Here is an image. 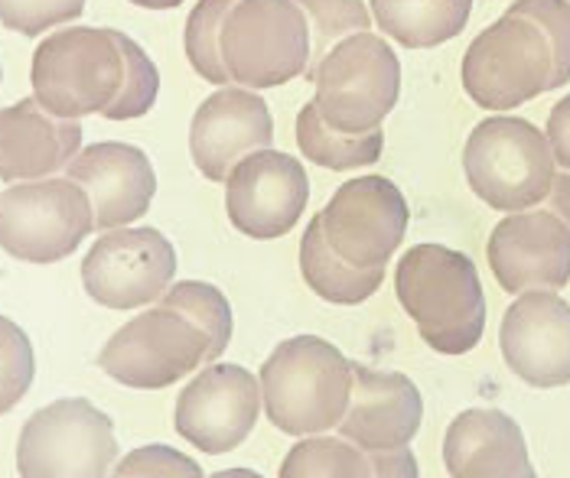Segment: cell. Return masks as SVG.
<instances>
[{
  "mask_svg": "<svg viewBox=\"0 0 570 478\" xmlns=\"http://www.w3.org/2000/svg\"><path fill=\"white\" fill-rule=\"evenodd\" d=\"M262 381L242 365H209L176 397V434L222 456L238 449L262 417Z\"/></svg>",
  "mask_w": 570,
  "mask_h": 478,
  "instance_id": "cell-13",
  "label": "cell"
},
{
  "mask_svg": "<svg viewBox=\"0 0 570 478\" xmlns=\"http://www.w3.org/2000/svg\"><path fill=\"white\" fill-rule=\"evenodd\" d=\"M98 365L125 388L160 391L206 365V339L183 312L160 303L121 326L105 342Z\"/></svg>",
  "mask_w": 570,
  "mask_h": 478,
  "instance_id": "cell-10",
  "label": "cell"
},
{
  "mask_svg": "<svg viewBox=\"0 0 570 478\" xmlns=\"http://www.w3.org/2000/svg\"><path fill=\"white\" fill-rule=\"evenodd\" d=\"M541 206L548 212H554L570 228V173H554L551 192H548V199Z\"/></svg>",
  "mask_w": 570,
  "mask_h": 478,
  "instance_id": "cell-36",
  "label": "cell"
},
{
  "mask_svg": "<svg viewBox=\"0 0 570 478\" xmlns=\"http://www.w3.org/2000/svg\"><path fill=\"white\" fill-rule=\"evenodd\" d=\"M297 147L309 163L343 173V170H362V167L379 163L385 150V133L382 128L368 133L336 131L320 118V111L309 101L297 114Z\"/></svg>",
  "mask_w": 570,
  "mask_h": 478,
  "instance_id": "cell-24",
  "label": "cell"
},
{
  "mask_svg": "<svg viewBox=\"0 0 570 478\" xmlns=\"http://www.w3.org/2000/svg\"><path fill=\"white\" fill-rule=\"evenodd\" d=\"M509 13L528 17L531 23L541 27L548 37L551 56H554V76L551 88H561L570 82V0H515Z\"/></svg>",
  "mask_w": 570,
  "mask_h": 478,
  "instance_id": "cell-31",
  "label": "cell"
},
{
  "mask_svg": "<svg viewBox=\"0 0 570 478\" xmlns=\"http://www.w3.org/2000/svg\"><path fill=\"white\" fill-rule=\"evenodd\" d=\"M115 476L131 478V476H183V478H199L203 469L196 459L176 452L170 446H144L134 449L131 456H125L121 462H115L111 469Z\"/></svg>",
  "mask_w": 570,
  "mask_h": 478,
  "instance_id": "cell-33",
  "label": "cell"
},
{
  "mask_svg": "<svg viewBox=\"0 0 570 478\" xmlns=\"http://www.w3.org/2000/svg\"><path fill=\"white\" fill-rule=\"evenodd\" d=\"M307 79L316 86L313 108L343 133H368L395 111L401 94L397 52L372 30L352 33L333 46Z\"/></svg>",
  "mask_w": 570,
  "mask_h": 478,
  "instance_id": "cell-5",
  "label": "cell"
},
{
  "mask_svg": "<svg viewBox=\"0 0 570 478\" xmlns=\"http://www.w3.org/2000/svg\"><path fill=\"white\" fill-rule=\"evenodd\" d=\"M86 0H0V23L20 37H40L59 23L79 20Z\"/></svg>",
  "mask_w": 570,
  "mask_h": 478,
  "instance_id": "cell-32",
  "label": "cell"
},
{
  "mask_svg": "<svg viewBox=\"0 0 570 478\" xmlns=\"http://www.w3.org/2000/svg\"><path fill=\"white\" fill-rule=\"evenodd\" d=\"M307 199V170L297 157L274 147L245 157L225 179L228 221L255 241L287 235L304 216Z\"/></svg>",
  "mask_w": 570,
  "mask_h": 478,
  "instance_id": "cell-14",
  "label": "cell"
},
{
  "mask_svg": "<svg viewBox=\"0 0 570 478\" xmlns=\"http://www.w3.org/2000/svg\"><path fill=\"white\" fill-rule=\"evenodd\" d=\"M544 137H548V143H551V153H554L558 167L570 170V94L568 98H561V101L551 108Z\"/></svg>",
  "mask_w": 570,
  "mask_h": 478,
  "instance_id": "cell-34",
  "label": "cell"
},
{
  "mask_svg": "<svg viewBox=\"0 0 570 478\" xmlns=\"http://www.w3.org/2000/svg\"><path fill=\"white\" fill-rule=\"evenodd\" d=\"M118 43L125 52V82L118 98L101 111V118L108 121H134V118H144L157 94H160V72L154 66V59L140 49V43H134L128 33L118 30Z\"/></svg>",
  "mask_w": 570,
  "mask_h": 478,
  "instance_id": "cell-29",
  "label": "cell"
},
{
  "mask_svg": "<svg viewBox=\"0 0 570 478\" xmlns=\"http://www.w3.org/2000/svg\"><path fill=\"white\" fill-rule=\"evenodd\" d=\"M66 176L86 189L95 212V231L134 225L137 218L147 216L157 192V173L147 153L118 140L79 150L66 167Z\"/></svg>",
  "mask_w": 570,
  "mask_h": 478,
  "instance_id": "cell-18",
  "label": "cell"
},
{
  "mask_svg": "<svg viewBox=\"0 0 570 478\" xmlns=\"http://www.w3.org/2000/svg\"><path fill=\"white\" fill-rule=\"evenodd\" d=\"M176 273V251L157 228H108L82 261V287L105 309H140L160 300Z\"/></svg>",
  "mask_w": 570,
  "mask_h": 478,
  "instance_id": "cell-11",
  "label": "cell"
},
{
  "mask_svg": "<svg viewBox=\"0 0 570 478\" xmlns=\"http://www.w3.org/2000/svg\"><path fill=\"white\" fill-rule=\"evenodd\" d=\"M115 462V424L86 397H66L37 410L17 442V472L30 478L108 476Z\"/></svg>",
  "mask_w": 570,
  "mask_h": 478,
  "instance_id": "cell-9",
  "label": "cell"
},
{
  "mask_svg": "<svg viewBox=\"0 0 570 478\" xmlns=\"http://www.w3.org/2000/svg\"><path fill=\"white\" fill-rule=\"evenodd\" d=\"M95 231V212L76 179H27L0 192V248L23 263H56Z\"/></svg>",
  "mask_w": 570,
  "mask_h": 478,
  "instance_id": "cell-7",
  "label": "cell"
},
{
  "mask_svg": "<svg viewBox=\"0 0 570 478\" xmlns=\"http://www.w3.org/2000/svg\"><path fill=\"white\" fill-rule=\"evenodd\" d=\"M235 3L238 0H199L183 30L186 59L196 69V76L206 79L209 86H232V76L222 59V27Z\"/></svg>",
  "mask_w": 570,
  "mask_h": 478,
  "instance_id": "cell-27",
  "label": "cell"
},
{
  "mask_svg": "<svg viewBox=\"0 0 570 478\" xmlns=\"http://www.w3.org/2000/svg\"><path fill=\"white\" fill-rule=\"evenodd\" d=\"M443 466L460 478L534 476L525 434L502 410H463L443 436Z\"/></svg>",
  "mask_w": 570,
  "mask_h": 478,
  "instance_id": "cell-21",
  "label": "cell"
},
{
  "mask_svg": "<svg viewBox=\"0 0 570 478\" xmlns=\"http://www.w3.org/2000/svg\"><path fill=\"white\" fill-rule=\"evenodd\" d=\"M463 173L476 199L495 212H525L548 199L558 173L548 137L525 118L480 121L463 147Z\"/></svg>",
  "mask_w": 570,
  "mask_h": 478,
  "instance_id": "cell-3",
  "label": "cell"
},
{
  "mask_svg": "<svg viewBox=\"0 0 570 478\" xmlns=\"http://www.w3.org/2000/svg\"><path fill=\"white\" fill-rule=\"evenodd\" d=\"M222 59L242 88H277L307 76L309 27L294 0H238L222 27Z\"/></svg>",
  "mask_w": 570,
  "mask_h": 478,
  "instance_id": "cell-6",
  "label": "cell"
},
{
  "mask_svg": "<svg viewBox=\"0 0 570 478\" xmlns=\"http://www.w3.org/2000/svg\"><path fill=\"white\" fill-rule=\"evenodd\" d=\"M424 400L411 378L397 371H379L352 361V397L340 436L352 439L365 452H385L411 446L421 430Z\"/></svg>",
  "mask_w": 570,
  "mask_h": 478,
  "instance_id": "cell-19",
  "label": "cell"
},
{
  "mask_svg": "<svg viewBox=\"0 0 570 478\" xmlns=\"http://www.w3.org/2000/svg\"><path fill=\"white\" fill-rule=\"evenodd\" d=\"M264 417L287 436L330 434L352 397V361L320 336H294L262 368Z\"/></svg>",
  "mask_w": 570,
  "mask_h": 478,
  "instance_id": "cell-2",
  "label": "cell"
},
{
  "mask_svg": "<svg viewBox=\"0 0 570 478\" xmlns=\"http://www.w3.org/2000/svg\"><path fill=\"white\" fill-rule=\"evenodd\" d=\"M401 309L440 355H466L485 329V297L476 263L443 245H414L395 270Z\"/></svg>",
  "mask_w": 570,
  "mask_h": 478,
  "instance_id": "cell-1",
  "label": "cell"
},
{
  "mask_svg": "<svg viewBox=\"0 0 570 478\" xmlns=\"http://www.w3.org/2000/svg\"><path fill=\"white\" fill-rule=\"evenodd\" d=\"M407 218L401 189L385 176L343 182L320 212L330 248L355 267H389L407 235Z\"/></svg>",
  "mask_w": 570,
  "mask_h": 478,
  "instance_id": "cell-12",
  "label": "cell"
},
{
  "mask_svg": "<svg viewBox=\"0 0 570 478\" xmlns=\"http://www.w3.org/2000/svg\"><path fill=\"white\" fill-rule=\"evenodd\" d=\"M37 361H33V346L30 336L0 316V417L10 414L33 385Z\"/></svg>",
  "mask_w": 570,
  "mask_h": 478,
  "instance_id": "cell-30",
  "label": "cell"
},
{
  "mask_svg": "<svg viewBox=\"0 0 570 478\" xmlns=\"http://www.w3.org/2000/svg\"><path fill=\"white\" fill-rule=\"evenodd\" d=\"M294 3L304 10L309 27L307 72L340 40H346L352 33H365L375 23L365 0H294Z\"/></svg>",
  "mask_w": 570,
  "mask_h": 478,
  "instance_id": "cell-28",
  "label": "cell"
},
{
  "mask_svg": "<svg viewBox=\"0 0 570 478\" xmlns=\"http://www.w3.org/2000/svg\"><path fill=\"white\" fill-rule=\"evenodd\" d=\"M301 273L309 290L333 306L365 303L385 283V267H355L330 248L320 216L309 221L301 238Z\"/></svg>",
  "mask_w": 570,
  "mask_h": 478,
  "instance_id": "cell-23",
  "label": "cell"
},
{
  "mask_svg": "<svg viewBox=\"0 0 570 478\" xmlns=\"http://www.w3.org/2000/svg\"><path fill=\"white\" fill-rule=\"evenodd\" d=\"M375 27L407 49H434L460 37L473 0H368Z\"/></svg>",
  "mask_w": 570,
  "mask_h": 478,
  "instance_id": "cell-22",
  "label": "cell"
},
{
  "mask_svg": "<svg viewBox=\"0 0 570 478\" xmlns=\"http://www.w3.org/2000/svg\"><path fill=\"white\" fill-rule=\"evenodd\" d=\"M460 76L473 104L485 111H512L551 91L554 56L538 23L505 13L470 43Z\"/></svg>",
  "mask_w": 570,
  "mask_h": 478,
  "instance_id": "cell-8",
  "label": "cell"
},
{
  "mask_svg": "<svg viewBox=\"0 0 570 478\" xmlns=\"http://www.w3.org/2000/svg\"><path fill=\"white\" fill-rule=\"evenodd\" d=\"M82 150L79 121L56 118L37 98L0 108V179L27 182L66 170Z\"/></svg>",
  "mask_w": 570,
  "mask_h": 478,
  "instance_id": "cell-20",
  "label": "cell"
},
{
  "mask_svg": "<svg viewBox=\"0 0 570 478\" xmlns=\"http://www.w3.org/2000/svg\"><path fill=\"white\" fill-rule=\"evenodd\" d=\"M499 348L528 388L551 391L570 385V303L558 290H525L505 309Z\"/></svg>",
  "mask_w": 570,
  "mask_h": 478,
  "instance_id": "cell-16",
  "label": "cell"
},
{
  "mask_svg": "<svg viewBox=\"0 0 570 478\" xmlns=\"http://www.w3.org/2000/svg\"><path fill=\"white\" fill-rule=\"evenodd\" d=\"M284 478H372L375 462L372 452L355 446L346 436L313 434L301 436V442L287 452Z\"/></svg>",
  "mask_w": 570,
  "mask_h": 478,
  "instance_id": "cell-25",
  "label": "cell"
},
{
  "mask_svg": "<svg viewBox=\"0 0 570 478\" xmlns=\"http://www.w3.org/2000/svg\"><path fill=\"white\" fill-rule=\"evenodd\" d=\"M485 258L505 293L561 290L570 280V228L544 206L509 212L492 228Z\"/></svg>",
  "mask_w": 570,
  "mask_h": 478,
  "instance_id": "cell-15",
  "label": "cell"
},
{
  "mask_svg": "<svg viewBox=\"0 0 570 478\" xmlns=\"http://www.w3.org/2000/svg\"><path fill=\"white\" fill-rule=\"evenodd\" d=\"M160 303L183 312L206 339V365L219 361L222 351L232 342V306L219 287L203 280H183L170 283V290L160 297Z\"/></svg>",
  "mask_w": 570,
  "mask_h": 478,
  "instance_id": "cell-26",
  "label": "cell"
},
{
  "mask_svg": "<svg viewBox=\"0 0 570 478\" xmlns=\"http://www.w3.org/2000/svg\"><path fill=\"white\" fill-rule=\"evenodd\" d=\"M33 98L56 118L82 121L101 114L125 82V52L118 30L66 27L33 52Z\"/></svg>",
  "mask_w": 570,
  "mask_h": 478,
  "instance_id": "cell-4",
  "label": "cell"
},
{
  "mask_svg": "<svg viewBox=\"0 0 570 478\" xmlns=\"http://www.w3.org/2000/svg\"><path fill=\"white\" fill-rule=\"evenodd\" d=\"M134 7H144V10H174L183 0H131Z\"/></svg>",
  "mask_w": 570,
  "mask_h": 478,
  "instance_id": "cell-37",
  "label": "cell"
},
{
  "mask_svg": "<svg viewBox=\"0 0 570 478\" xmlns=\"http://www.w3.org/2000/svg\"><path fill=\"white\" fill-rule=\"evenodd\" d=\"M372 462H375V476H382V478L417 476V459H414L411 446L385 449V452H372Z\"/></svg>",
  "mask_w": 570,
  "mask_h": 478,
  "instance_id": "cell-35",
  "label": "cell"
},
{
  "mask_svg": "<svg viewBox=\"0 0 570 478\" xmlns=\"http://www.w3.org/2000/svg\"><path fill=\"white\" fill-rule=\"evenodd\" d=\"M271 143L274 118L255 88L222 86L193 114L189 153L196 170L213 182H225L245 157L267 150Z\"/></svg>",
  "mask_w": 570,
  "mask_h": 478,
  "instance_id": "cell-17",
  "label": "cell"
}]
</instances>
